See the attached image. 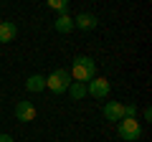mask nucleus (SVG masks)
Listing matches in <instances>:
<instances>
[{"label": "nucleus", "mask_w": 152, "mask_h": 142, "mask_svg": "<svg viewBox=\"0 0 152 142\" xmlns=\"http://www.w3.org/2000/svg\"><path fill=\"white\" fill-rule=\"evenodd\" d=\"M117 135H119L122 140H127V142H137L140 135H142V124L137 119H122L119 124H117Z\"/></svg>", "instance_id": "nucleus-3"}, {"label": "nucleus", "mask_w": 152, "mask_h": 142, "mask_svg": "<svg viewBox=\"0 0 152 142\" xmlns=\"http://www.w3.org/2000/svg\"><path fill=\"white\" fill-rule=\"evenodd\" d=\"M15 36H18L15 23H10V20L0 23V43H10V41H15Z\"/></svg>", "instance_id": "nucleus-8"}, {"label": "nucleus", "mask_w": 152, "mask_h": 142, "mask_svg": "<svg viewBox=\"0 0 152 142\" xmlns=\"http://www.w3.org/2000/svg\"><path fill=\"white\" fill-rule=\"evenodd\" d=\"M124 119H137V104H124Z\"/></svg>", "instance_id": "nucleus-13"}, {"label": "nucleus", "mask_w": 152, "mask_h": 142, "mask_svg": "<svg viewBox=\"0 0 152 142\" xmlns=\"http://www.w3.org/2000/svg\"><path fill=\"white\" fill-rule=\"evenodd\" d=\"M71 86V74L66 69H56L51 76H46V89H51L53 94H66Z\"/></svg>", "instance_id": "nucleus-2"}, {"label": "nucleus", "mask_w": 152, "mask_h": 142, "mask_svg": "<svg viewBox=\"0 0 152 142\" xmlns=\"http://www.w3.org/2000/svg\"><path fill=\"white\" fill-rule=\"evenodd\" d=\"M0 142H13V137H10V135H5V132H3V135H0Z\"/></svg>", "instance_id": "nucleus-14"}, {"label": "nucleus", "mask_w": 152, "mask_h": 142, "mask_svg": "<svg viewBox=\"0 0 152 142\" xmlns=\"http://www.w3.org/2000/svg\"><path fill=\"white\" fill-rule=\"evenodd\" d=\"M53 28H56V33H71L74 31V18L64 13V15H58L53 20Z\"/></svg>", "instance_id": "nucleus-9"}, {"label": "nucleus", "mask_w": 152, "mask_h": 142, "mask_svg": "<svg viewBox=\"0 0 152 142\" xmlns=\"http://www.w3.org/2000/svg\"><path fill=\"white\" fill-rule=\"evenodd\" d=\"M71 81H79V84H89L94 76H96V61L89 59V56H76L74 66H71Z\"/></svg>", "instance_id": "nucleus-1"}, {"label": "nucleus", "mask_w": 152, "mask_h": 142, "mask_svg": "<svg viewBox=\"0 0 152 142\" xmlns=\"http://www.w3.org/2000/svg\"><path fill=\"white\" fill-rule=\"evenodd\" d=\"M15 119L18 122H33L36 119V107L31 102H18L15 104Z\"/></svg>", "instance_id": "nucleus-7"}, {"label": "nucleus", "mask_w": 152, "mask_h": 142, "mask_svg": "<svg viewBox=\"0 0 152 142\" xmlns=\"http://www.w3.org/2000/svg\"><path fill=\"white\" fill-rule=\"evenodd\" d=\"M26 89L28 91H43L46 89V76H41V74H33V76H28L26 79Z\"/></svg>", "instance_id": "nucleus-10"}, {"label": "nucleus", "mask_w": 152, "mask_h": 142, "mask_svg": "<svg viewBox=\"0 0 152 142\" xmlns=\"http://www.w3.org/2000/svg\"><path fill=\"white\" fill-rule=\"evenodd\" d=\"M96 26H99V18L91 13H79L74 18V28H79V31H94Z\"/></svg>", "instance_id": "nucleus-6"}, {"label": "nucleus", "mask_w": 152, "mask_h": 142, "mask_svg": "<svg viewBox=\"0 0 152 142\" xmlns=\"http://www.w3.org/2000/svg\"><path fill=\"white\" fill-rule=\"evenodd\" d=\"M48 8L51 10H58V15H64V13L69 10V3H66V0H48Z\"/></svg>", "instance_id": "nucleus-12"}, {"label": "nucleus", "mask_w": 152, "mask_h": 142, "mask_svg": "<svg viewBox=\"0 0 152 142\" xmlns=\"http://www.w3.org/2000/svg\"><path fill=\"white\" fill-rule=\"evenodd\" d=\"M69 94H71V99H74V102H79V99H84V97H86V84L71 81V86H69Z\"/></svg>", "instance_id": "nucleus-11"}, {"label": "nucleus", "mask_w": 152, "mask_h": 142, "mask_svg": "<svg viewBox=\"0 0 152 142\" xmlns=\"http://www.w3.org/2000/svg\"><path fill=\"white\" fill-rule=\"evenodd\" d=\"M109 91H112V84L104 76H94L91 81H89V86H86V94H91L94 99H107Z\"/></svg>", "instance_id": "nucleus-4"}, {"label": "nucleus", "mask_w": 152, "mask_h": 142, "mask_svg": "<svg viewBox=\"0 0 152 142\" xmlns=\"http://www.w3.org/2000/svg\"><path fill=\"white\" fill-rule=\"evenodd\" d=\"M102 112H104V119L107 122H122L124 119V104L122 102H107Z\"/></svg>", "instance_id": "nucleus-5"}]
</instances>
